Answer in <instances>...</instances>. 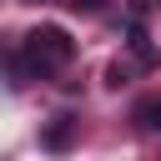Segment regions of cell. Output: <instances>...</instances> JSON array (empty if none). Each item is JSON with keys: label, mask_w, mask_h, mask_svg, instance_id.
Instances as JSON below:
<instances>
[{"label": "cell", "mask_w": 161, "mask_h": 161, "mask_svg": "<svg viewBox=\"0 0 161 161\" xmlns=\"http://www.w3.org/2000/svg\"><path fill=\"white\" fill-rule=\"evenodd\" d=\"M151 5H161V0H131V15H146Z\"/></svg>", "instance_id": "obj_6"}, {"label": "cell", "mask_w": 161, "mask_h": 161, "mask_svg": "<svg viewBox=\"0 0 161 161\" xmlns=\"http://www.w3.org/2000/svg\"><path fill=\"white\" fill-rule=\"evenodd\" d=\"M70 141H75V121H70V116H55V121L40 131V146H45V151H70Z\"/></svg>", "instance_id": "obj_2"}, {"label": "cell", "mask_w": 161, "mask_h": 161, "mask_svg": "<svg viewBox=\"0 0 161 161\" xmlns=\"http://www.w3.org/2000/svg\"><path fill=\"white\" fill-rule=\"evenodd\" d=\"M106 80H111V86H126V80H131V70H126V65H111V70H106Z\"/></svg>", "instance_id": "obj_5"}, {"label": "cell", "mask_w": 161, "mask_h": 161, "mask_svg": "<svg viewBox=\"0 0 161 161\" xmlns=\"http://www.w3.org/2000/svg\"><path fill=\"white\" fill-rule=\"evenodd\" d=\"M131 121H136V131H161V96H146V101H136L131 106Z\"/></svg>", "instance_id": "obj_3"}, {"label": "cell", "mask_w": 161, "mask_h": 161, "mask_svg": "<svg viewBox=\"0 0 161 161\" xmlns=\"http://www.w3.org/2000/svg\"><path fill=\"white\" fill-rule=\"evenodd\" d=\"M70 60H75L70 30H60V25H35V30H25V40H20V70L50 75V70H65Z\"/></svg>", "instance_id": "obj_1"}, {"label": "cell", "mask_w": 161, "mask_h": 161, "mask_svg": "<svg viewBox=\"0 0 161 161\" xmlns=\"http://www.w3.org/2000/svg\"><path fill=\"white\" fill-rule=\"evenodd\" d=\"M25 5H70V10H86V15H96L106 0H25Z\"/></svg>", "instance_id": "obj_4"}]
</instances>
